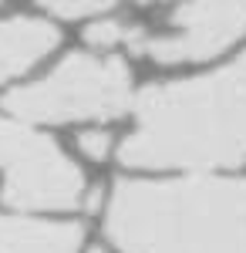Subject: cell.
I'll list each match as a JSON object with an SVG mask.
<instances>
[{"label": "cell", "instance_id": "obj_1", "mask_svg": "<svg viewBox=\"0 0 246 253\" xmlns=\"http://www.w3.org/2000/svg\"><path fill=\"white\" fill-rule=\"evenodd\" d=\"M118 159L132 169H226L246 162V54L216 75L145 88Z\"/></svg>", "mask_w": 246, "mask_h": 253}, {"label": "cell", "instance_id": "obj_2", "mask_svg": "<svg viewBox=\"0 0 246 253\" xmlns=\"http://www.w3.org/2000/svg\"><path fill=\"white\" fill-rule=\"evenodd\" d=\"M105 230L122 253H246V179H125Z\"/></svg>", "mask_w": 246, "mask_h": 253}, {"label": "cell", "instance_id": "obj_3", "mask_svg": "<svg viewBox=\"0 0 246 253\" xmlns=\"http://www.w3.org/2000/svg\"><path fill=\"white\" fill-rule=\"evenodd\" d=\"M132 71L115 54H68L51 75L14 88L3 108L20 122L118 118L132 108Z\"/></svg>", "mask_w": 246, "mask_h": 253}, {"label": "cell", "instance_id": "obj_4", "mask_svg": "<svg viewBox=\"0 0 246 253\" xmlns=\"http://www.w3.org/2000/svg\"><path fill=\"white\" fill-rule=\"evenodd\" d=\"M0 172L3 203L14 210H75L84 199V175L57 142L0 118Z\"/></svg>", "mask_w": 246, "mask_h": 253}, {"label": "cell", "instance_id": "obj_5", "mask_svg": "<svg viewBox=\"0 0 246 253\" xmlns=\"http://www.w3.org/2000/svg\"><path fill=\"white\" fill-rule=\"evenodd\" d=\"M243 31L246 3H192L172 14L169 31L152 34L135 24L128 47L155 64H186V61L216 58Z\"/></svg>", "mask_w": 246, "mask_h": 253}, {"label": "cell", "instance_id": "obj_6", "mask_svg": "<svg viewBox=\"0 0 246 253\" xmlns=\"http://www.w3.org/2000/svg\"><path fill=\"white\" fill-rule=\"evenodd\" d=\"M57 47V27L44 17H0V81L27 75Z\"/></svg>", "mask_w": 246, "mask_h": 253}, {"label": "cell", "instance_id": "obj_7", "mask_svg": "<svg viewBox=\"0 0 246 253\" xmlns=\"http://www.w3.org/2000/svg\"><path fill=\"white\" fill-rule=\"evenodd\" d=\"M81 226L31 216H0V253H78Z\"/></svg>", "mask_w": 246, "mask_h": 253}, {"label": "cell", "instance_id": "obj_8", "mask_svg": "<svg viewBox=\"0 0 246 253\" xmlns=\"http://www.w3.org/2000/svg\"><path fill=\"white\" fill-rule=\"evenodd\" d=\"M135 34V24L125 17H101L88 27V41L95 47H115V44H128Z\"/></svg>", "mask_w": 246, "mask_h": 253}, {"label": "cell", "instance_id": "obj_9", "mask_svg": "<svg viewBox=\"0 0 246 253\" xmlns=\"http://www.w3.org/2000/svg\"><path fill=\"white\" fill-rule=\"evenodd\" d=\"M78 149H81L84 159L101 162V159H108V152H112V135L101 132V128H95V132H81V135H78Z\"/></svg>", "mask_w": 246, "mask_h": 253}, {"label": "cell", "instance_id": "obj_10", "mask_svg": "<svg viewBox=\"0 0 246 253\" xmlns=\"http://www.w3.org/2000/svg\"><path fill=\"white\" fill-rule=\"evenodd\" d=\"M47 10L57 17H88V14H108V3H47Z\"/></svg>", "mask_w": 246, "mask_h": 253}]
</instances>
